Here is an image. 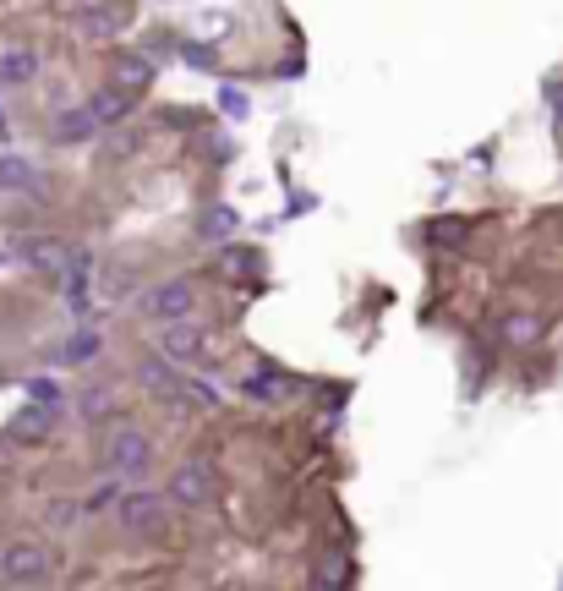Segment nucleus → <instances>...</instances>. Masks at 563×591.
<instances>
[{"label":"nucleus","instance_id":"obj_1","mask_svg":"<svg viewBox=\"0 0 563 591\" xmlns=\"http://www.w3.org/2000/svg\"><path fill=\"white\" fill-rule=\"evenodd\" d=\"M164 515H170V498L154 493V488H137V493L115 498V520H121V531H132V537H154L164 526Z\"/></svg>","mask_w":563,"mask_h":591},{"label":"nucleus","instance_id":"obj_2","mask_svg":"<svg viewBox=\"0 0 563 591\" xmlns=\"http://www.w3.org/2000/svg\"><path fill=\"white\" fill-rule=\"evenodd\" d=\"M192 307H197V285L192 280H159V285H148L143 291V312L154 323H181V318H192Z\"/></svg>","mask_w":563,"mask_h":591},{"label":"nucleus","instance_id":"obj_3","mask_svg":"<svg viewBox=\"0 0 563 591\" xmlns=\"http://www.w3.org/2000/svg\"><path fill=\"white\" fill-rule=\"evenodd\" d=\"M50 570H55V559L39 542H11V548L0 553V581H11V586H39Z\"/></svg>","mask_w":563,"mask_h":591},{"label":"nucleus","instance_id":"obj_4","mask_svg":"<svg viewBox=\"0 0 563 591\" xmlns=\"http://www.w3.org/2000/svg\"><path fill=\"white\" fill-rule=\"evenodd\" d=\"M110 471L115 477H148L154 471V444L137 427H115L110 433Z\"/></svg>","mask_w":563,"mask_h":591},{"label":"nucleus","instance_id":"obj_5","mask_svg":"<svg viewBox=\"0 0 563 591\" xmlns=\"http://www.w3.org/2000/svg\"><path fill=\"white\" fill-rule=\"evenodd\" d=\"M164 498H170V504H181V509H203L208 498H214V466H208V460H181Z\"/></svg>","mask_w":563,"mask_h":591},{"label":"nucleus","instance_id":"obj_6","mask_svg":"<svg viewBox=\"0 0 563 591\" xmlns=\"http://www.w3.org/2000/svg\"><path fill=\"white\" fill-rule=\"evenodd\" d=\"M203 329H197L192 318H181V323H159V356L164 362H197V356H203Z\"/></svg>","mask_w":563,"mask_h":591},{"label":"nucleus","instance_id":"obj_7","mask_svg":"<svg viewBox=\"0 0 563 591\" xmlns=\"http://www.w3.org/2000/svg\"><path fill=\"white\" fill-rule=\"evenodd\" d=\"M137 384L154 394V400H164V405L181 400V378H175V362H164V356H143V362H137Z\"/></svg>","mask_w":563,"mask_h":591},{"label":"nucleus","instance_id":"obj_8","mask_svg":"<svg viewBox=\"0 0 563 591\" xmlns=\"http://www.w3.org/2000/svg\"><path fill=\"white\" fill-rule=\"evenodd\" d=\"M110 83L126 88V94H143V88L154 83V61L137 55V50H121V55H115V66H110Z\"/></svg>","mask_w":563,"mask_h":591},{"label":"nucleus","instance_id":"obj_9","mask_svg":"<svg viewBox=\"0 0 563 591\" xmlns=\"http://www.w3.org/2000/svg\"><path fill=\"white\" fill-rule=\"evenodd\" d=\"M132 104H137V94H126V88H115V83H104L99 94L88 99V115L99 126H121L126 115H132Z\"/></svg>","mask_w":563,"mask_h":591},{"label":"nucleus","instance_id":"obj_10","mask_svg":"<svg viewBox=\"0 0 563 591\" xmlns=\"http://www.w3.org/2000/svg\"><path fill=\"white\" fill-rule=\"evenodd\" d=\"M50 433H55V411H50V405H22V411L11 416V438H17V444H44Z\"/></svg>","mask_w":563,"mask_h":591},{"label":"nucleus","instance_id":"obj_11","mask_svg":"<svg viewBox=\"0 0 563 591\" xmlns=\"http://www.w3.org/2000/svg\"><path fill=\"white\" fill-rule=\"evenodd\" d=\"M39 77V50H28V44H11V50H0V88H22Z\"/></svg>","mask_w":563,"mask_h":591},{"label":"nucleus","instance_id":"obj_12","mask_svg":"<svg viewBox=\"0 0 563 591\" xmlns=\"http://www.w3.org/2000/svg\"><path fill=\"white\" fill-rule=\"evenodd\" d=\"M0 192H44L39 165L22 154H0Z\"/></svg>","mask_w":563,"mask_h":591},{"label":"nucleus","instance_id":"obj_13","mask_svg":"<svg viewBox=\"0 0 563 591\" xmlns=\"http://www.w3.org/2000/svg\"><path fill=\"white\" fill-rule=\"evenodd\" d=\"M66 252H72V241H61V236H33L28 247H22V258H28L33 269H44V274H61V269H66Z\"/></svg>","mask_w":563,"mask_h":591},{"label":"nucleus","instance_id":"obj_14","mask_svg":"<svg viewBox=\"0 0 563 591\" xmlns=\"http://www.w3.org/2000/svg\"><path fill=\"white\" fill-rule=\"evenodd\" d=\"M99 356H104V334L99 329H77L72 340L61 345V362L66 367H88V362H99Z\"/></svg>","mask_w":563,"mask_h":591},{"label":"nucleus","instance_id":"obj_15","mask_svg":"<svg viewBox=\"0 0 563 591\" xmlns=\"http://www.w3.org/2000/svg\"><path fill=\"white\" fill-rule=\"evenodd\" d=\"M55 137H61V143H88V137H99V121L88 115V104H77V110H61Z\"/></svg>","mask_w":563,"mask_h":591},{"label":"nucleus","instance_id":"obj_16","mask_svg":"<svg viewBox=\"0 0 563 591\" xmlns=\"http://www.w3.org/2000/svg\"><path fill=\"white\" fill-rule=\"evenodd\" d=\"M230 230H236V208L214 203V208L197 214V236H203V241H219V236H230Z\"/></svg>","mask_w":563,"mask_h":591},{"label":"nucleus","instance_id":"obj_17","mask_svg":"<svg viewBox=\"0 0 563 591\" xmlns=\"http://www.w3.org/2000/svg\"><path fill=\"white\" fill-rule=\"evenodd\" d=\"M72 22L88 33V39H110V33H115V11H104V6H82Z\"/></svg>","mask_w":563,"mask_h":591},{"label":"nucleus","instance_id":"obj_18","mask_svg":"<svg viewBox=\"0 0 563 591\" xmlns=\"http://www.w3.org/2000/svg\"><path fill=\"white\" fill-rule=\"evenodd\" d=\"M536 334H542V318H531V312H514V318H503V340L536 345Z\"/></svg>","mask_w":563,"mask_h":591},{"label":"nucleus","instance_id":"obj_19","mask_svg":"<svg viewBox=\"0 0 563 591\" xmlns=\"http://www.w3.org/2000/svg\"><path fill=\"white\" fill-rule=\"evenodd\" d=\"M241 394H252V400H279V373L274 367H257L252 378H241Z\"/></svg>","mask_w":563,"mask_h":591},{"label":"nucleus","instance_id":"obj_20","mask_svg":"<svg viewBox=\"0 0 563 591\" xmlns=\"http://www.w3.org/2000/svg\"><path fill=\"white\" fill-rule=\"evenodd\" d=\"M28 405H61V384H55L50 373H39V378H28Z\"/></svg>","mask_w":563,"mask_h":591},{"label":"nucleus","instance_id":"obj_21","mask_svg":"<svg viewBox=\"0 0 563 591\" xmlns=\"http://www.w3.org/2000/svg\"><path fill=\"white\" fill-rule=\"evenodd\" d=\"M132 285H137V274L132 269H121V274H104V291H110V301H126V291H132Z\"/></svg>","mask_w":563,"mask_h":591},{"label":"nucleus","instance_id":"obj_22","mask_svg":"<svg viewBox=\"0 0 563 591\" xmlns=\"http://www.w3.org/2000/svg\"><path fill=\"white\" fill-rule=\"evenodd\" d=\"M115 498H121V482H99V488H93V498H88V504H82V509H110L115 504Z\"/></svg>","mask_w":563,"mask_h":591},{"label":"nucleus","instance_id":"obj_23","mask_svg":"<svg viewBox=\"0 0 563 591\" xmlns=\"http://www.w3.org/2000/svg\"><path fill=\"white\" fill-rule=\"evenodd\" d=\"M77 515H82V504H72V498H55L50 504V526H72Z\"/></svg>","mask_w":563,"mask_h":591},{"label":"nucleus","instance_id":"obj_24","mask_svg":"<svg viewBox=\"0 0 563 591\" xmlns=\"http://www.w3.org/2000/svg\"><path fill=\"white\" fill-rule=\"evenodd\" d=\"M186 394H192L197 405H219V389H214V384H203V378H197V384H186Z\"/></svg>","mask_w":563,"mask_h":591},{"label":"nucleus","instance_id":"obj_25","mask_svg":"<svg viewBox=\"0 0 563 591\" xmlns=\"http://www.w3.org/2000/svg\"><path fill=\"white\" fill-rule=\"evenodd\" d=\"M219 104H225V115H246V94H241V88H225Z\"/></svg>","mask_w":563,"mask_h":591},{"label":"nucleus","instance_id":"obj_26","mask_svg":"<svg viewBox=\"0 0 563 591\" xmlns=\"http://www.w3.org/2000/svg\"><path fill=\"white\" fill-rule=\"evenodd\" d=\"M104 405H110V394L104 389H93V394H82V416H99Z\"/></svg>","mask_w":563,"mask_h":591},{"label":"nucleus","instance_id":"obj_27","mask_svg":"<svg viewBox=\"0 0 563 591\" xmlns=\"http://www.w3.org/2000/svg\"><path fill=\"white\" fill-rule=\"evenodd\" d=\"M558 591H563V586H558Z\"/></svg>","mask_w":563,"mask_h":591}]
</instances>
